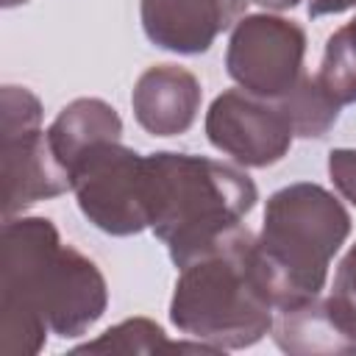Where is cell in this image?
<instances>
[{
  "mask_svg": "<svg viewBox=\"0 0 356 356\" xmlns=\"http://www.w3.org/2000/svg\"><path fill=\"white\" fill-rule=\"evenodd\" d=\"M3 150V220L22 214L28 206L58 197L72 189L70 172L53 153L47 131L39 128H0Z\"/></svg>",
  "mask_w": 356,
  "mask_h": 356,
  "instance_id": "8",
  "label": "cell"
},
{
  "mask_svg": "<svg viewBox=\"0 0 356 356\" xmlns=\"http://www.w3.org/2000/svg\"><path fill=\"white\" fill-rule=\"evenodd\" d=\"M245 11V0H142L139 19L150 44L178 53L200 56L214 39L234 28Z\"/></svg>",
  "mask_w": 356,
  "mask_h": 356,
  "instance_id": "9",
  "label": "cell"
},
{
  "mask_svg": "<svg viewBox=\"0 0 356 356\" xmlns=\"http://www.w3.org/2000/svg\"><path fill=\"white\" fill-rule=\"evenodd\" d=\"M147 170L150 228L167 245L175 267L217 248L259 200V189L242 167L209 156L156 150L147 153Z\"/></svg>",
  "mask_w": 356,
  "mask_h": 356,
  "instance_id": "2",
  "label": "cell"
},
{
  "mask_svg": "<svg viewBox=\"0 0 356 356\" xmlns=\"http://www.w3.org/2000/svg\"><path fill=\"white\" fill-rule=\"evenodd\" d=\"M284 111V117L292 125V134L300 139H323L339 120L342 106L323 89L317 75H306L298 81V86L275 100Z\"/></svg>",
  "mask_w": 356,
  "mask_h": 356,
  "instance_id": "14",
  "label": "cell"
},
{
  "mask_svg": "<svg viewBox=\"0 0 356 356\" xmlns=\"http://www.w3.org/2000/svg\"><path fill=\"white\" fill-rule=\"evenodd\" d=\"M81 214L108 236H134L150 228L147 156L122 142H103L70 170Z\"/></svg>",
  "mask_w": 356,
  "mask_h": 356,
  "instance_id": "5",
  "label": "cell"
},
{
  "mask_svg": "<svg viewBox=\"0 0 356 356\" xmlns=\"http://www.w3.org/2000/svg\"><path fill=\"white\" fill-rule=\"evenodd\" d=\"M100 267L64 245L47 217L3 220L0 245V353L36 356L47 334L83 337L106 312Z\"/></svg>",
  "mask_w": 356,
  "mask_h": 356,
  "instance_id": "1",
  "label": "cell"
},
{
  "mask_svg": "<svg viewBox=\"0 0 356 356\" xmlns=\"http://www.w3.org/2000/svg\"><path fill=\"white\" fill-rule=\"evenodd\" d=\"M350 234V214L325 186L298 181L267 197L256 259L275 309L317 298Z\"/></svg>",
  "mask_w": 356,
  "mask_h": 356,
  "instance_id": "4",
  "label": "cell"
},
{
  "mask_svg": "<svg viewBox=\"0 0 356 356\" xmlns=\"http://www.w3.org/2000/svg\"><path fill=\"white\" fill-rule=\"evenodd\" d=\"M245 3H259V6L273 8V11H284V8H295L300 0H245Z\"/></svg>",
  "mask_w": 356,
  "mask_h": 356,
  "instance_id": "19",
  "label": "cell"
},
{
  "mask_svg": "<svg viewBox=\"0 0 356 356\" xmlns=\"http://www.w3.org/2000/svg\"><path fill=\"white\" fill-rule=\"evenodd\" d=\"M317 81L339 106L356 103V31L350 22L328 36Z\"/></svg>",
  "mask_w": 356,
  "mask_h": 356,
  "instance_id": "15",
  "label": "cell"
},
{
  "mask_svg": "<svg viewBox=\"0 0 356 356\" xmlns=\"http://www.w3.org/2000/svg\"><path fill=\"white\" fill-rule=\"evenodd\" d=\"M200 81L178 64L147 67L131 92V108L136 122L153 136L186 134L200 111Z\"/></svg>",
  "mask_w": 356,
  "mask_h": 356,
  "instance_id": "10",
  "label": "cell"
},
{
  "mask_svg": "<svg viewBox=\"0 0 356 356\" xmlns=\"http://www.w3.org/2000/svg\"><path fill=\"white\" fill-rule=\"evenodd\" d=\"M350 25H353V31H356V17H353V19H350Z\"/></svg>",
  "mask_w": 356,
  "mask_h": 356,
  "instance_id": "21",
  "label": "cell"
},
{
  "mask_svg": "<svg viewBox=\"0 0 356 356\" xmlns=\"http://www.w3.org/2000/svg\"><path fill=\"white\" fill-rule=\"evenodd\" d=\"M78 353H164V350H189V353H220L206 342H170L164 328L147 317H128L106 328L97 339L75 348Z\"/></svg>",
  "mask_w": 356,
  "mask_h": 356,
  "instance_id": "13",
  "label": "cell"
},
{
  "mask_svg": "<svg viewBox=\"0 0 356 356\" xmlns=\"http://www.w3.org/2000/svg\"><path fill=\"white\" fill-rule=\"evenodd\" d=\"M328 300L337 309V314L342 317V323L356 334V242L342 256V261L334 273V286H331Z\"/></svg>",
  "mask_w": 356,
  "mask_h": 356,
  "instance_id": "16",
  "label": "cell"
},
{
  "mask_svg": "<svg viewBox=\"0 0 356 356\" xmlns=\"http://www.w3.org/2000/svg\"><path fill=\"white\" fill-rule=\"evenodd\" d=\"M306 31L278 14H245L231 28L225 72L231 81L264 100H281L303 78Z\"/></svg>",
  "mask_w": 356,
  "mask_h": 356,
  "instance_id": "6",
  "label": "cell"
},
{
  "mask_svg": "<svg viewBox=\"0 0 356 356\" xmlns=\"http://www.w3.org/2000/svg\"><path fill=\"white\" fill-rule=\"evenodd\" d=\"M275 303L256 259V236L234 228L217 248L197 256L172 289L170 323L217 350H242L273 328Z\"/></svg>",
  "mask_w": 356,
  "mask_h": 356,
  "instance_id": "3",
  "label": "cell"
},
{
  "mask_svg": "<svg viewBox=\"0 0 356 356\" xmlns=\"http://www.w3.org/2000/svg\"><path fill=\"white\" fill-rule=\"evenodd\" d=\"M120 139H122V120L117 108L100 97H78L67 103L47 128V142L67 172L92 147Z\"/></svg>",
  "mask_w": 356,
  "mask_h": 356,
  "instance_id": "12",
  "label": "cell"
},
{
  "mask_svg": "<svg viewBox=\"0 0 356 356\" xmlns=\"http://www.w3.org/2000/svg\"><path fill=\"white\" fill-rule=\"evenodd\" d=\"M273 342L292 356H353L356 334L342 323L328 298H309L275 309Z\"/></svg>",
  "mask_w": 356,
  "mask_h": 356,
  "instance_id": "11",
  "label": "cell"
},
{
  "mask_svg": "<svg viewBox=\"0 0 356 356\" xmlns=\"http://www.w3.org/2000/svg\"><path fill=\"white\" fill-rule=\"evenodd\" d=\"M328 175L337 192L356 206V150L353 147H334L328 153Z\"/></svg>",
  "mask_w": 356,
  "mask_h": 356,
  "instance_id": "17",
  "label": "cell"
},
{
  "mask_svg": "<svg viewBox=\"0 0 356 356\" xmlns=\"http://www.w3.org/2000/svg\"><path fill=\"white\" fill-rule=\"evenodd\" d=\"M348 8H356V0H306V11L312 19L328 17V14H342Z\"/></svg>",
  "mask_w": 356,
  "mask_h": 356,
  "instance_id": "18",
  "label": "cell"
},
{
  "mask_svg": "<svg viewBox=\"0 0 356 356\" xmlns=\"http://www.w3.org/2000/svg\"><path fill=\"white\" fill-rule=\"evenodd\" d=\"M206 139L239 167H270L289 153L295 134L275 100L225 89L206 111Z\"/></svg>",
  "mask_w": 356,
  "mask_h": 356,
  "instance_id": "7",
  "label": "cell"
},
{
  "mask_svg": "<svg viewBox=\"0 0 356 356\" xmlns=\"http://www.w3.org/2000/svg\"><path fill=\"white\" fill-rule=\"evenodd\" d=\"M22 3H28V0H0L3 8H14V6H22Z\"/></svg>",
  "mask_w": 356,
  "mask_h": 356,
  "instance_id": "20",
  "label": "cell"
}]
</instances>
